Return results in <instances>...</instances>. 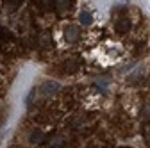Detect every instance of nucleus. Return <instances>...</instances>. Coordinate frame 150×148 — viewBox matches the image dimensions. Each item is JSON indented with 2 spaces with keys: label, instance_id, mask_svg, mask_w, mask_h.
Wrapping results in <instances>:
<instances>
[{
  "label": "nucleus",
  "instance_id": "nucleus-1",
  "mask_svg": "<svg viewBox=\"0 0 150 148\" xmlns=\"http://www.w3.org/2000/svg\"><path fill=\"white\" fill-rule=\"evenodd\" d=\"M66 41H75L77 39V36H79V32H77V29H73V27H70V29H66Z\"/></svg>",
  "mask_w": 150,
  "mask_h": 148
},
{
  "label": "nucleus",
  "instance_id": "nucleus-2",
  "mask_svg": "<svg viewBox=\"0 0 150 148\" xmlns=\"http://www.w3.org/2000/svg\"><path fill=\"white\" fill-rule=\"evenodd\" d=\"M81 23H84V25H89V23H91L89 13H82V14H81Z\"/></svg>",
  "mask_w": 150,
  "mask_h": 148
}]
</instances>
